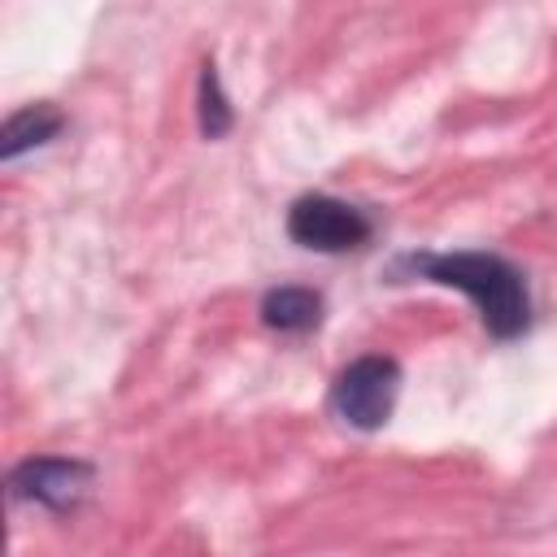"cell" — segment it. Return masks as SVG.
I'll list each match as a JSON object with an SVG mask.
<instances>
[{"label":"cell","mask_w":557,"mask_h":557,"mask_svg":"<svg viewBox=\"0 0 557 557\" xmlns=\"http://www.w3.org/2000/svg\"><path fill=\"white\" fill-rule=\"evenodd\" d=\"M413 270L440 287H457L461 296H470L487 335L496 339H513L531 322L527 283L496 252H422L413 257Z\"/></svg>","instance_id":"1"},{"label":"cell","mask_w":557,"mask_h":557,"mask_svg":"<svg viewBox=\"0 0 557 557\" xmlns=\"http://www.w3.org/2000/svg\"><path fill=\"white\" fill-rule=\"evenodd\" d=\"M96 483V466L83 457H26L9 474L13 500L39 505L48 513H74Z\"/></svg>","instance_id":"4"},{"label":"cell","mask_w":557,"mask_h":557,"mask_svg":"<svg viewBox=\"0 0 557 557\" xmlns=\"http://www.w3.org/2000/svg\"><path fill=\"white\" fill-rule=\"evenodd\" d=\"M235 126V109L222 91V78H218V65L205 61L200 65V135L205 139H222L226 131Z\"/></svg>","instance_id":"7"},{"label":"cell","mask_w":557,"mask_h":557,"mask_svg":"<svg viewBox=\"0 0 557 557\" xmlns=\"http://www.w3.org/2000/svg\"><path fill=\"white\" fill-rule=\"evenodd\" d=\"M287 235L300 248H313V252H352V248L370 244L374 222H370L366 209H357V205H348L339 196L309 191V196L292 200V209H287Z\"/></svg>","instance_id":"3"},{"label":"cell","mask_w":557,"mask_h":557,"mask_svg":"<svg viewBox=\"0 0 557 557\" xmlns=\"http://www.w3.org/2000/svg\"><path fill=\"white\" fill-rule=\"evenodd\" d=\"M396 392H400V366L383 352H366L335 374L331 409L339 422L357 431H379L396 409Z\"/></svg>","instance_id":"2"},{"label":"cell","mask_w":557,"mask_h":557,"mask_svg":"<svg viewBox=\"0 0 557 557\" xmlns=\"http://www.w3.org/2000/svg\"><path fill=\"white\" fill-rule=\"evenodd\" d=\"M61 126H65V113H61L57 104H48V100L22 104V109L9 113L4 126H0V161H17L22 152H30V148L57 139Z\"/></svg>","instance_id":"6"},{"label":"cell","mask_w":557,"mask_h":557,"mask_svg":"<svg viewBox=\"0 0 557 557\" xmlns=\"http://www.w3.org/2000/svg\"><path fill=\"white\" fill-rule=\"evenodd\" d=\"M261 322L278 335H309L322 322V296L313 287H300V283L270 287L261 296Z\"/></svg>","instance_id":"5"}]
</instances>
